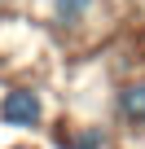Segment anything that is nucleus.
<instances>
[{
    "instance_id": "1",
    "label": "nucleus",
    "mask_w": 145,
    "mask_h": 149,
    "mask_svg": "<svg viewBox=\"0 0 145 149\" xmlns=\"http://www.w3.org/2000/svg\"><path fill=\"white\" fill-rule=\"evenodd\" d=\"M44 118V101L35 88H9L0 101V123L5 127H35Z\"/></svg>"
},
{
    "instance_id": "5",
    "label": "nucleus",
    "mask_w": 145,
    "mask_h": 149,
    "mask_svg": "<svg viewBox=\"0 0 145 149\" xmlns=\"http://www.w3.org/2000/svg\"><path fill=\"white\" fill-rule=\"evenodd\" d=\"M13 149H27V145H13Z\"/></svg>"
},
{
    "instance_id": "3",
    "label": "nucleus",
    "mask_w": 145,
    "mask_h": 149,
    "mask_svg": "<svg viewBox=\"0 0 145 149\" xmlns=\"http://www.w3.org/2000/svg\"><path fill=\"white\" fill-rule=\"evenodd\" d=\"M57 145H62V149H101V145H106V132H101V127H79V132L57 136Z\"/></svg>"
},
{
    "instance_id": "4",
    "label": "nucleus",
    "mask_w": 145,
    "mask_h": 149,
    "mask_svg": "<svg viewBox=\"0 0 145 149\" xmlns=\"http://www.w3.org/2000/svg\"><path fill=\"white\" fill-rule=\"evenodd\" d=\"M97 5V0H57V22H66V26H75L88 9Z\"/></svg>"
},
{
    "instance_id": "2",
    "label": "nucleus",
    "mask_w": 145,
    "mask_h": 149,
    "mask_svg": "<svg viewBox=\"0 0 145 149\" xmlns=\"http://www.w3.org/2000/svg\"><path fill=\"white\" fill-rule=\"evenodd\" d=\"M119 114H123L127 123H145V79L123 84V92H119Z\"/></svg>"
}]
</instances>
